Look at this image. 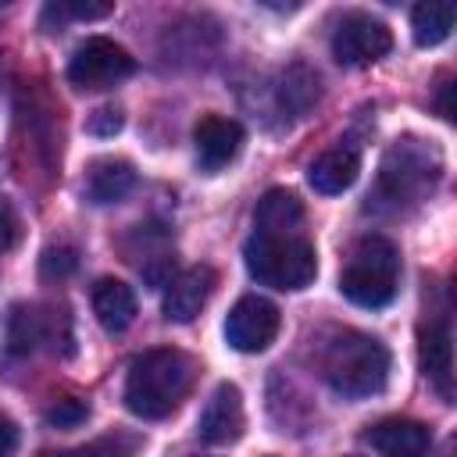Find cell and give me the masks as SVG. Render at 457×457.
<instances>
[{
    "label": "cell",
    "instance_id": "obj_5",
    "mask_svg": "<svg viewBox=\"0 0 457 457\" xmlns=\"http://www.w3.org/2000/svg\"><path fill=\"white\" fill-rule=\"evenodd\" d=\"M439 175H443V157L436 146H428L421 139H396L389 146V154L382 157L375 200L400 211L403 204L425 200L436 189Z\"/></svg>",
    "mask_w": 457,
    "mask_h": 457
},
{
    "label": "cell",
    "instance_id": "obj_13",
    "mask_svg": "<svg viewBox=\"0 0 457 457\" xmlns=\"http://www.w3.org/2000/svg\"><path fill=\"white\" fill-rule=\"evenodd\" d=\"M357 171H361V150L353 146V143H336V146H328L325 154H318L314 161H311V168H307V182L318 189V193H325V196H336V193H343V189H350L353 182H357Z\"/></svg>",
    "mask_w": 457,
    "mask_h": 457
},
{
    "label": "cell",
    "instance_id": "obj_7",
    "mask_svg": "<svg viewBox=\"0 0 457 457\" xmlns=\"http://www.w3.org/2000/svg\"><path fill=\"white\" fill-rule=\"evenodd\" d=\"M393 46V32L386 21L364 14V11H350L339 18L336 32H332V57L346 68H364L375 64L378 57H386Z\"/></svg>",
    "mask_w": 457,
    "mask_h": 457
},
{
    "label": "cell",
    "instance_id": "obj_2",
    "mask_svg": "<svg viewBox=\"0 0 457 457\" xmlns=\"http://www.w3.org/2000/svg\"><path fill=\"white\" fill-rule=\"evenodd\" d=\"M193 378H196V361L186 350H175V346L146 350L129 364L125 407L146 421L168 418L193 389Z\"/></svg>",
    "mask_w": 457,
    "mask_h": 457
},
{
    "label": "cell",
    "instance_id": "obj_23",
    "mask_svg": "<svg viewBox=\"0 0 457 457\" xmlns=\"http://www.w3.org/2000/svg\"><path fill=\"white\" fill-rule=\"evenodd\" d=\"M21 236V221L7 200H0V253H7Z\"/></svg>",
    "mask_w": 457,
    "mask_h": 457
},
{
    "label": "cell",
    "instance_id": "obj_8",
    "mask_svg": "<svg viewBox=\"0 0 457 457\" xmlns=\"http://www.w3.org/2000/svg\"><path fill=\"white\" fill-rule=\"evenodd\" d=\"M278 325H282L278 307L271 300L250 293V296H239L232 303V311L225 318V339L239 353H261V350H268L275 343Z\"/></svg>",
    "mask_w": 457,
    "mask_h": 457
},
{
    "label": "cell",
    "instance_id": "obj_14",
    "mask_svg": "<svg viewBox=\"0 0 457 457\" xmlns=\"http://www.w3.org/2000/svg\"><path fill=\"white\" fill-rule=\"evenodd\" d=\"M418 361L425 378L439 389V396H453V343H450V325L446 318L432 321L428 328H421L418 336Z\"/></svg>",
    "mask_w": 457,
    "mask_h": 457
},
{
    "label": "cell",
    "instance_id": "obj_10",
    "mask_svg": "<svg viewBox=\"0 0 457 457\" xmlns=\"http://www.w3.org/2000/svg\"><path fill=\"white\" fill-rule=\"evenodd\" d=\"M214 282H218V275L207 264H193V268L179 271L168 282V289H164V318L168 321H179V325L193 321L204 311V303L211 300Z\"/></svg>",
    "mask_w": 457,
    "mask_h": 457
},
{
    "label": "cell",
    "instance_id": "obj_4",
    "mask_svg": "<svg viewBox=\"0 0 457 457\" xmlns=\"http://www.w3.org/2000/svg\"><path fill=\"white\" fill-rule=\"evenodd\" d=\"M400 286V250L386 236H364L350 246L339 289L357 307H386Z\"/></svg>",
    "mask_w": 457,
    "mask_h": 457
},
{
    "label": "cell",
    "instance_id": "obj_11",
    "mask_svg": "<svg viewBox=\"0 0 457 457\" xmlns=\"http://www.w3.org/2000/svg\"><path fill=\"white\" fill-rule=\"evenodd\" d=\"M193 143H196V164L204 171H221L228 161H236V154L243 146V125L236 118L207 114V118H200Z\"/></svg>",
    "mask_w": 457,
    "mask_h": 457
},
{
    "label": "cell",
    "instance_id": "obj_17",
    "mask_svg": "<svg viewBox=\"0 0 457 457\" xmlns=\"http://www.w3.org/2000/svg\"><path fill=\"white\" fill-rule=\"evenodd\" d=\"M453 4H443V0H428V4H418L411 11V32H414V43L418 46H439L450 29H453Z\"/></svg>",
    "mask_w": 457,
    "mask_h": 457
},
{
    "label": "cell",
    "instance_id": "obj_20",
    "mask_svg": "<svg viewBox=\"0 0 457 457\" xmlns=\"http://www.w3.org/2000/svg\"><path fill=\"white\" fill-rule=\"evenodd\" d=\"M136 450V439L132 436H104V439H93L86 446H75V450H61V453H43V457H132Z\"/></svg>",
    "mask_w": 457,
    "mask_h": 457
},
{
    "label": "cell",
    "instance_id": "obj_6",
    "mask_svg": "<svg viewBox=\"0 0 457 457\" xmlns=\"http://www.w3.org/2000/svg\"><path fill=\"white\" fill-rule=\"evenodd\" d=\"M132 71H136L132 54L107 36H89L86 43L75 46L68 61V82L79 89H111Z\"/></svg>",
    "mask_w": 457,
    "mask_h": 457
},
{
    "label": "cell",
    "instance_id": "obj_24",
    "mask_svg": "<svg viewBox=\"0 0 457 457\" xmlns=\"http://www.w3.org/2000/svg\"><path fill=\"white\" fill-rule=\"evenodd\" d=\"M86 129L96 132V136H114V132L121 129V111H118V107H100V111L89 114Z\"/></svg>",
    "mask_w": 457,
    "mask_h": 457
},
{
    "label": "cell",
    "instance_id": "obj_15",
    "mask_svg": "<svg viewBox=\"0 0 457 457\" xmlns=\"http://www.w3.org/2000/svg\"><path fill=\"white\" fill-rule=\"evenodd\" d=\"M136 186V168L125 161V157H96L89 168H86V200L93 204H118L132 193Z\"/></svg>",
    "mask_w": 457,
    "mask_h": 457
},
{
    "label": "cell",
    "instance_id": "obj_1",
    "mask_svg": "<svg viewBox=\"0 0 457 457\" xmlns=\"http://www.w3.org/2000/svg\"><path fill=\"white\" fill-rule=\"evenodd\" d=\"M246 271L271 289H303L318 275V253L303 228V204L289 189H268L253 211Z\"/></svg>",
    "mask_w": 457,
    "mask_h": 457
},
{
    "label": "cell",
    "instance_id": "obj_18",
    "mask_svg": "<svg viewBox=\"0 0 457 457\" xmlns=\"http://www.w3.org/2000/svg\"><path fill=\"white\" fill-rule=\"evenodd\" d=\"M54 332V318H46L39 307H18L11 314L7 328V350L11 353H32L39 343H46Z\"/></svg>",
    "mask_w": 457,
    "mask_h": 457
},
{
    "label": "cell",
    "instance_id": "obj_19",
    "mask_svg": "<svg viewBox=\"0 0 457 457\" xmlns=\"http://www.w3.org/2000/svg\"><path fill=\"white\" fill-rule=\"evenodd\" d=\"M318 96H321V86H318V75H314L311 68H303V64L286 68V75H282V82H278V104H282L289 114L311 111V107L318 104Z\"/></svg>",
    "mask_w": 457,
    "mask_h": 457
},
{
    "label": "cell",
    "instance_id": "obj_21",
    "mask_svg": "<svg viewBox=\"0 0 457 457\" xmlns=\"http://www.w3.org/2000/svg\"><path fill=\"white\" fill-rule=\"evenodd\" d=\"M111 11H114L111 4H68V0H57V4H46L43 25H50V21L64 25L68 18H75V21H93V18H107Z\"/></svg>",
    "mask_w": 457,
    "mask_h": 457
},
{
    "label": "cell",
    "instance_id": "obj_3",
    "mask_svg": "<svg viewBox=\"0 0 457 457\" xmlns=\"http://www.w3.org/2000/svg\"><path fill=\"white\" fill-rule=\"evenodd\" d=\"M321 375L346 400L375 396L389 378V350L368 332L343 328L321 350Z\"/></svg>",
    "mask_w": 457,
    "mask_h": 457
},
{
    "label": "cell",
    "instance_id": "obj_22",
    "mask_svg": "<svg viewBox=\"0 0 457 457\" xmlns=\"http://www.w3.org/2000/svg\"><path fill=\"white\" fill-rule=\"evenodd\" d=\"M86 414H89V407L82 400H57L46 411V421H54V425H79Z\"/></svg>",
    "mask_w": 457,
    "mask_h": 457
},
{
    "label": "cell",
    "instance_id": "obj_16",
    "mask_svg": "<svg viewBox=\"0 0 457 457\" xmlns=\"http://www.w3.org/2000/svg\"><path fill=\"white\" fill-rule=\"evenodd\" d=\"M93 314L107 332H125L136 321V293L121 278H100L93 286Z\"/></svg>",
    "mask_w": 457,
    "mask_h": 457
},
{
    "label": "cell",
    "instance_id": "obj_9",
    "mask_svg": "<svg viewBox=\"0 0 457 457\" xmlns=\"http://www.w3.org/2000/svg\"><path fill=\"white\" fill-rule=\"evenodd\" d=\"M246 414H243V393L232 382H221L211 400L200 411V439L207 446H228L243 436Z\"/></svg>",
    "mask_w": 457,
    "mask_h": 457
},
{
    "label": "cell",
    "instance_id": "obj_12",
    "mask_svg": "<svg viewBox=\"0 0 457 457\" xmlns=\"http://www.w3.org/2000/svg\"><path fill=\"white\" fill-rule=\"evenodd\" d=\"M364 439L382 457H428L432 453V432L421 421L411 418H382L364 432Z\"/></svg>",
    "mask_w": 457,
    "mask_h": 457
},
{
    "label": "cell",
    "instance_id": "obj_25",
    "mask_svg": "<svg viewBox=\"0 0 457 457\" xmlns=\"http://www.w3.org/2000/svg\"><path fill=\"white\" fill-rule=\"evenodd\" d=\"M18 450V425L0 414V457H14Z\"/></svg>",
    "mask_w": 457,
    "mask_h": 457
},
{
    "label": "cell",
    "instance_id": "obj_26",
    "mask_svg": "<svg viewBox=\"0 0 457 457\" xmlns=\"http://www.w3.org/2000/svg\"><path fill=\"white\" fill-rule=\"evenodd\" d=\"M450 89H453L450 82H443V86H439V114H443L446 121H453V104H450Z\"/></svg>",
    "mask_w": 457,
    "mask_h": 457
}]
</instances>
